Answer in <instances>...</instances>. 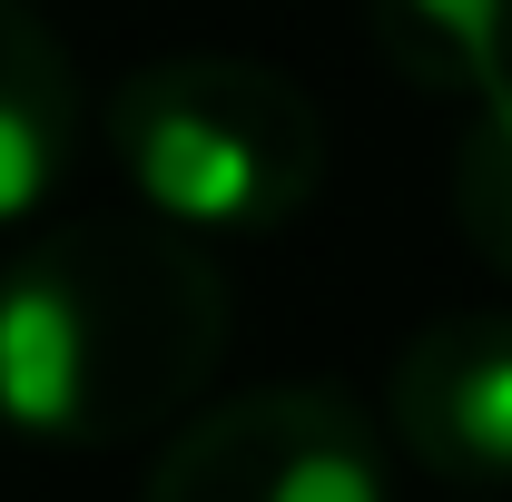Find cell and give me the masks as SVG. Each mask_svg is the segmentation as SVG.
I'll return each mask as SVG.
<instances>
[{
  "label": "cell",
  "instance_id": "cell-1",
  "mask_svg": "<svg viewBox=\"0 0 512 502\" xmlns=\"http://www.w3.org/2000/svg\"><path fill=\"white\" fill-rule=\"evenodd\" d=\"M227 355L207 237L168 217H69L0 266V424L30 443H128L188 424Z\"/></svg>",
  "mask_w": 512,
  "mask_h": 502
},
{
  "label": "cell",
  "instance_id": "cell-2",
  "mask_svg": "<svg viewBox=\"0 0 512 502\" xmlns=\"http://www.w3.org/2000/svg\"><path fill=\"white\" fill-rule=\"evenodd\" d=\"M99 128L128 197L188 237H266L325 178L316 99L266 60H148L109 89Z\"/></svg>",
  "mask_w": 512,
  "mask_h": 502
},
{
  "label": "cell",
  "instance_id": "cell-3",
  "mask_svg": "<svg viewBox=\"0 0 512 502\" xmlns=\"http://www.w3.org/2000/svg\"><path fill=\"white\" fill-rule=\"evenodd\" d=\"M148 502H394V463L335 384H256L168 434Z\"/></svg>",
  "mask_w": 512,
  "mask_h": 502
},
{
  "label": "cell",
  "instance_id": "cell-4",
  "mask_svg": "<svg viewBox=\"0 0 512 502\" xmlns=\"http://www.w3.org/2000/svg\"><path fill=\"white\" fill-rule=\"evenodd\" d=\"M394 443L463 493L512 483V306H453L394 355Z\"/></svg>",
  "mask_w": 512,
  "mask_h": 502
},
{
  "label": "cell",
  "instance_id": "cell-5",
  "mask_svg": "<svg viewBox=\"0 0 512 502\" xmlns=\"http://www.w3.org/2000/svg\"><path fill=\"white\" fill-rule=\"evenodd\" d=\"M79 128H89V99L60 30L30 0H0V227L50 207V188L79 158Z\"/></svg>",
  "mask_w": 512,
  "mask_h": 502
},
{
  "label": "cell",
  "instance_id": "cell-6",
  "mask_svg": "<svg viewBox=\"0 0 512 502\" xmlns=\"http://www.w3.org/2000/svg\"><path fill=\"white\" fill-rule=\"evenodd\" d=\"M375 50L434 99H503L512 89V0H365Z\"/></svg>",
  "mask_w": 512,
  "mask_h": 502
},
{
  "label": "cell",
  "instance_id": "cell-7",
  "mask_svg": "<svg viewBox=\"0 0 512 502\" xmlns=\"http://www.w3.org/2000/svg\"><path fill=\"white\" fill-rule=\"evenodd\" d=\"M453 207L473 227V247L512 276V89L483 99L473 128H463V168H453Z\"/></svg>",
  "mask_w": 512,
  "mask_h": 502
}]
</instances>
